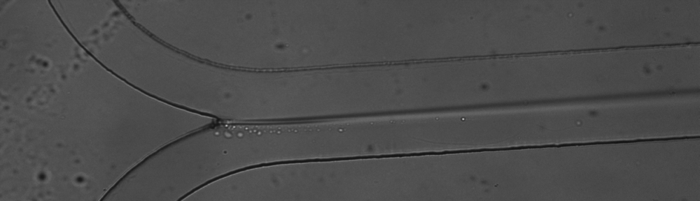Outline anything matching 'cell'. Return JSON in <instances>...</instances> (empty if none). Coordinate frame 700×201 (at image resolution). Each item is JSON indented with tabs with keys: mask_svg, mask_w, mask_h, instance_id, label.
<instances>
[{
	"mask_svg": "<svg viewBox=\"0 0 700 201\" xmlns=\"http://www.w3.org/2000/svg\"><path fill=\"white\" fill-rule=\"evenodd\" d=\"M146 93L176 107L222 121H289V70L221 66L178 51L157 39L147 45L140 68Z\"/></svg>",
	"mask_w": 700,
	"mask_h": 201,
	"instance_id": "cell-1",
	"label": "cell"
},
{
	"mask_svg": "<svg viewBox=\"0 0 700 201\" xmlns=\"http://www.w3.org/2000/svg\"><path fill=\"white\" fill-rule=\"evenodd\" d=\"M320 184L327 200H398L402 164L398 156L328 160Z\"/></svg>",
	"mask_w": 700,
	"mask_h": 201,
	"instance_id": "cell-2",
	"label": "cell"
},
{
	"mask_svg": "<svg viewBox=\"0 0 700 201\" xmlns=\"http://www.w3.org/2000/svg\"><path fill=\"white\" fill-rule=\"evenodd\" d=\"M296 24H297V6H296ZM295 67L296 68V36H295Z\"/></svg>",
	"mask_w": 700,
	"mask_h": 201,
	"instance_id": "cell-3",
	"label": "cell"
}]
</instances>
